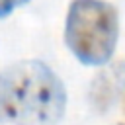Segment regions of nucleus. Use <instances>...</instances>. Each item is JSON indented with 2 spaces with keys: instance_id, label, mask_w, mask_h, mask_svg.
Instances as JSON below:
<instances>
[{
  "instance_id": "obj_1",
  "label": "nucleus",
  "mask_w": 125,
  "mask_h": 125,
  "mask_svg": "<svg viewBox=\"0 0 125 125\" xmlns=\"http://www.w3.org/2000/svg\"><path fill=\"white\" fill-rule=\"evenodd\" d=\"M66 88L41 61H20L0 70V125H57Z\"/></svg>"
},
{
  "instance_id": "obj_2",
  "label": "nucleus",
  "mask_w": 125,
  "mask_h": 125,
  "mask_svg": "<svg viewBox=\"0 0 125 125\" xmlns=\"http://www.w3.org/2000/svg\"><path fill=\"white\" fill-rule=\"evenodd\" d=\"M119 16L104 0H72L64 23V43L88 66L105 64L117 45Z\"/></svg>"
},
{
  "instance_id": "obj_3",
  "label": "nucleus",
  "mask_w": 125,
  "mask_h": 125,
  "mask_svg": "<svg viewBox=\"0 0 125 125\" xmlns=\"http://www.w3.org/2000/svg\"><path fill=\"white\" fill-rule=\"evenodd\" d=\"M125 84V64H119L107 72H102L94 82H92V100L96 105L105 107L111 104L113 96L117 90Z\"/></svg>"
},
{
  "instance_id": "obj_4",
  "label": "nucleus",
  "mask_w": 125,
  "mask_h": 125,
  "mask_svg": "<svg viewBox=\"0 0 125 125\" xmlns=\"http://www.w3.org/2000/svg\"><path fill=\"white\" fill-rule=\"evenodd\" d=\"M29 0H0V18H8L16 8L25 6Z\"/></svg>"
}]
</instances>
